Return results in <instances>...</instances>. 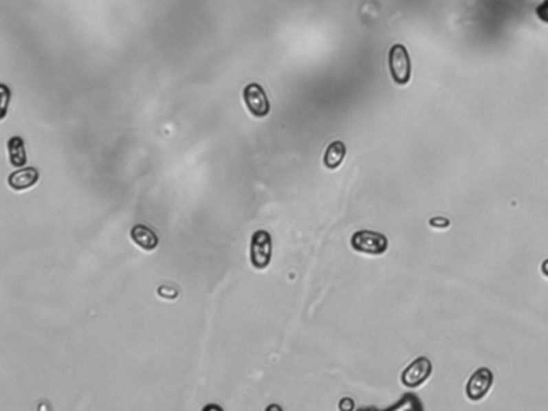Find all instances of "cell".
<instances>
[{
    "label": "cell",
    "instance_id": "obj_1",
    "mask_svg": "<svg viewBox=\"0 0 548 411\" xmlns=\"http://www.w3.org/2000/svg\"><path fill=\"white\" fill-rule=\"evenodd\" d=\"M352 249L370 256H381L388 249V240L384 235L370 230L355 232L351 238Z\"/></svg>",
    "mask_w": 548,
    "mask_h": 411
},
{
    "label": "cell",
    "instance_id": "obj_2",
    "mask_svg": "<svg viewBox=\"0 0 548 411\" xmlns=\"http://www.w3.org/2000/svg\"><path fill=\"white\" fill-rule=\"evenodd\" d=\"M389 71L393 76L394 82L399 85H405L410 80V73H412V65H410V56L407 49L402 44H395L389 50Z\"/></svg>",
    "mask_w": 548,
    "mask_h": 411
},
{
    "label": "cell",
    "instance_id": "obj_3",
    "mask_svg": "<svg viewBox=\"0 0 548 411\" xmlns=\"http://www.w3.org/2000/svg\"><path fill=\"white\" fill-rule=\"evenodd\" d=\"M272 260V236L269 232L257 230L251 238V264L256 270H265Z\"/></svg>",
    "mask_w": 548,
    "mask_h": 411
},
{
    "label": "cell",
    "instance_id": "obj_4",
    "mask_svg": "<svg viewBox=\"0 0 548 411\" xmlns=\"http://www.w3.org/2000/svg\"><path fill=\"white\" fill-rule=\"evenodd\" d=\"M243 100L246 108L254 118H265L270 113V103L267 98L265 90L259 84H248L243 90Z\"/></svg>",
    "mask_w": 548,
    "mask_h": 411
},
{
    "label": "cell",
    "instance_id": "obj_5",
    "mask_svg": "<svg viewBox=\"0 0 548 411\" xmlns=\"http://www.w3.org/2000/svg\"><path fill=\"white\" fill-rule=\"evenodd\" d=\"M431 373H432L431 360H428L426 357H420L405 368L402 376H400V381H402V384L407 387H418L431 376Z\"/></svg>",
    "mask_w": 548,
    "mask_h": 411
},
{
    "label": "cell",
    "instance_id": "obj_6",
    "mask_svg": "<svg viewBox=\"0 0 548 411\" xmlns=\"http://www.w3.org/2000/svg\"><path fill=\"white\" fill-rule=\"evenodd\" d=\"M494 382V375L489 368H479L473 373V376L470 377L468 384H466V395L470 400L478 401L484 399Z\"/></svg>",
    "mask_w": 548,
    "mask_h": 411
},
{
    "label": "cell",
    "instance_id": "obj_7",
    "mask_svg": "<svg viewBox=\"0 0 548 411\" xmlns=\"http://www.w3.org/2000/svg\"><path fill=\"white\" fill-rule=\"evenodd\" d=\"M37 181H39V170L36 167H21L8 175V185L17 191L31 188Z\"/></svg>",
    "mask_w": 548,
    "mask_h": 411
},
{
    "label": "cell",
    "instance_id": "obj_8",
    "mask_svg": "<svg viewBox=\"0 0 548 411\" xmlns=\"http://www.w3.org/2000/svg\"><path fill=\"white\" fill-rule=\"evenodd\" d=\"M131 238L137 246L145 251H155L160 245L156 233L146 225H135L131 230Z\"/></svg>",
    "mask_w": 548,
    "mask_h": 411
},
{
    "label": "cell",
    "instance_id": "obj_9",
    "mask_svg": "<svg viewBox=\"0 0 548 411\" xmlns=\"http://www.w3.org/2000/svg\"><path fill=\"white\" fill-rule=\"evenodd\" d=\"M346 157V145L340 140L331 142L328 145L325 156H323V164H325L327 169H338L341 166V162L344 161Z\"/></svg>",
    "mask_w": 548,
    "mask_h": 411
},
{
    "label": "cell",
    "instance_id": "obj_10",
    "mask_svg": "<svg viewBox=\"0 0 548 411\" xmlns=\"http://www.w3.org/2000/svg\"><path fill=\"white\" fill-rule=\"evenodd\" d=\"M8 153H10V162L13 167H25L28 162L25 140L21 137H12L8 140Z\"/></svg>",
    "mask_w": 548,
    "mask_h": 411
},
{
    "label": "cell",
    "instance_id": "obj_11",
    "mask_svg": "<svg viewBox=\"0 0 548 411\" xmlns=\"http://www.w3.org/2000/svg\"><path fill=\"white\" fill-rule=\"evenodd\" d=\"M536 13L543 23H548V0H543L540 5L536 8Z\"/></svg>",
    "mask_w": 548,
    "mask_h": 411
},
{
    "label": "cell",
    "instance_id": "obj_12",
    "mask_svg": "<svg viewBox=\"0 0 548 411\" xmlns=\"http://www.w3.org/2000/svg\"><path fill=\"white\" fill-rule=\"evenodd\" d=\"M430 225L435 228H446L450 225V222H449V219H446V217H435L430 221Z\"/></svg>",
    "mask_w": 548,
    "mask_h": 411
},
{
    "label": "cell",
    "instance_id": "obj_13",
    "mask_svg": "<svg viewBox=\"0 0 548 411\" xmlns=\"http://www.w3.org/2000/svg\"><path fill=\"white\" fill-rule=\"evenodd\" d=\"M340 408L341 410H352V408H354V403H352L351 399H344L340 403Z\"/></svg>",
    "mask_w": 548,
    "mask_h": 411
},
{
    "label": "cell",
    "instance_id": "obj_14",
    "mask_svg": "<svg viewBox=\"0 0 548 411\" xmlns=\"http://www.w3.org/2000/svg\"><path fill=\"white\" fill-rule=\"evenodd\" d=\"M542 274L545 275V276H548V259H547V260H543V264H542Z\"/></svg>",
    "mask_w": 548,
    "mask_h": 411
}]
</instances>
